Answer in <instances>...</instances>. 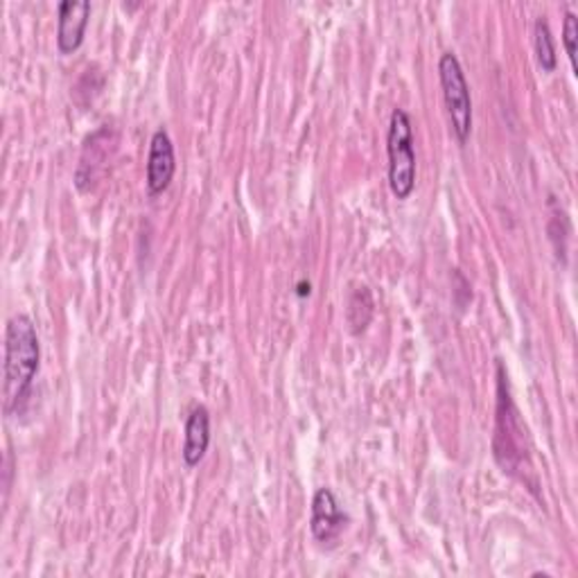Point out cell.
Listing matches in <instances>:
<instances>
[{"label": "cell", "instance_id": "cell-1", "mask_svg": "<svg viewBox=\"0 0 578 578\" xmlns=\"http://www.w3.org/2000/svg\"><path fill=\"white\" fill-rule=\"evenodd\" d=\"M41 367V346L34 321L28 315H14L6 330L3 365V411L8 418L23 411Z\"/></svg>", "mask_w": 578, "mask_h": 578}, {"label": "cell", "instance_id": "cell-2", "mask_svg": "<svg viewBox=\"0 0 578 578\" xmlns=\"http://www.w3.org/2000/svg\"><path fill=\"white\" fill-rule=\"evenodd\" d=\"M389 188L396 199H409L416 188V150L413 124L405 109H393L387 133Z\"/></svg>", "mask_w": 578, "mask_h": 578}, {"label": "cell", "instance_id": "cell-3", "mask_svg": "<svg viewBox=\"0 0 578 578\" xmlns=\"http://www.w3.org/2000/svg\"><path fill=\"white\" fill-rule=\"evenodd\" d=\"M439 80L444 91V102L457 140L464 144L472 131V98L461 61L455 52H444L439 59Z\"/></svg>", "mask_w": 578, "mask_h": 578}, {"label": "cell", "instance_id": "cell-4", "mask_svg": "<svg viewBox=\"0 0 578 578\" xmlns=\"http://www.w3.org/2000/svg\"><path fill=\"white\" fill-rule=\"evenodd\" d=\"M499 439H506V444L495 448L497 461L509 472H516V468L525 459V452H522L525 427L518 418V409L511 400L509 385H506L501 365L497 367V437H495V441H499Z\"/></svg>", "mask_w": 578, "mask_h": 578}, {"label": "cell", "instance_id": "cell-5", "mask_svg": "<svg viewBox=\"0 0 578 578\" xmlns=\"http://www.w3.org/2000/svg\"><path fill=\"white\" fill-rule=\"evenodd\" d=\"M91 19L89 0H63L57 8V48L61 54H72L87 37Z\"/></svg>", "mask_w": 578, "mask_h": 578}, {"label": "cell", "instance_id": "cell-6", "mask_svg": "<svg viewBox=\"0 0 578 578\" xmlns=\"http://www.w3.org/2000/svg\"><path fill=\"white\" fill-rule=\"evenodd\" d=\"M348 516L343 514L339 499L330 488H319L312 499V518L310 531L317 542L332 545L346 529Z\"/></svg>", "mask_w": 578, "mask_h": 578}, {"label": "cell", "instance_id": "cell-7", "mask_svg": "<svg viewBox=\"0 0 578 578\" xmlns=\"http://www.w3.org/2000/svg\"><path fill=\"white\" fill-rule=\"evenodd\" d=\"M177 172V157L175 144L166 129H157L150 140V155H148V192L161 195L170 188Z\"/></svg>", "mask_w": 578, "mask_h": 578}, {"label": "cell", "instance_id": "cell-8", "mask_svg": "<svg viewBox=\"0 0 578 578\" xmlns=\"http://www.w3.org/2000/svg\"><path fill=\"white\" fill-rule=\"evenodd\" d=\"M210 446V413L206 407H195L186 420V441H183V464L188 468H197Z\"/></svg>", "mask_w": 578, "mask_h": 578}, {"label": "cell", "instance_id": "cell-9", "mask_svg": "<svg viewBox=\"0 0 578 578\" xmlns=\"http://www.w3.org/2000/svg\"><path fill=\"white\" fill-rule=\"evenodd\" d=\"M534 46H536L538 63L542 66V70L554 72L556 70V43H554L551 28L545 19H538L534 26Z\"/></svg>", "mask_w": 578, "mask_h": 578}, {"label": "cell", "instance_id": "cell-10", "mask_svg": "<svg viewBox=\"0 0 578 578\" xmlns=\"http://www.w3.org/2000/svg\"><path fill=\"white\" fill-rule=\"evenodd\" d=\"M576 39H578V19L571 10L565 12V21H562V43L567 50V57L571 61V68L576 72Z\"/></svg>", "mask_w": 578, "mask_h": 578}]
</instances>
